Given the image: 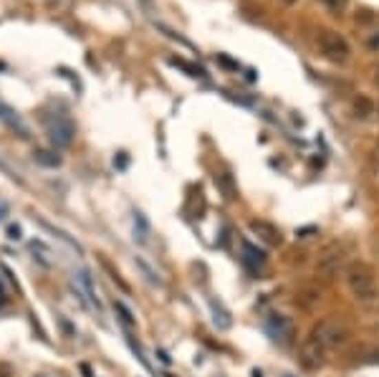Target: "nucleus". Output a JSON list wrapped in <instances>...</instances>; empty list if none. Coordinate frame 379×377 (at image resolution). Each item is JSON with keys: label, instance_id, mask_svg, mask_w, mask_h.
<instances>
[{"label": "nucleus", "instance_id": "1", "mask_svg": "<svg viewBox=\"0 0 379 377\" xmlns=\"http://www.w3.org/2000/svg\"><path fill=\"white\" fill-rule=\"evenodd\" d=\"M344 281H347L349 294H351L359 304H374L379 299V286H377V279H374V271H371L367 263H362V261H351V263L344 268Z\"/></svg>", "mask_w": 379, "mask_h": 377}, {"label": "nucleus", "instance_id": "2", "mask_svg": "<svg viewBox=\"0 0 379 377\" xmlns=\"http://www.w3.org/2000/svg\"><path fill=\"white\" fill-rule=\"evenodd\" d=\"M316 345H321L326 349V352H332V349H339V347H344L349 342V337H351V332H349V327L341 319H321V322L311 330L309 334Z\"/></svg>", "mask_w": 379, "mask_h": 377}, {"label": "nucleus", "instance_id": "3", "mask_svg": "<svg viewBox=\"0 0 379 377\" xmlns=\"http://www.w3.org/2000/svg\"><path fill=\"white\" fill-rule=\"evenodd\" d=\"M318 48H321V54L334 63H344L349 61V54H351V48H349L347 39L339 36L336 31H321L318 33Z\"/></svg>", "mask_w": 379, "mask_h": 377}, {"label": "nucleus", "instance_id": "4", "mask_svg": "<svg viewBox=\"0 0 379 377\" xmlns=\"http://www.w3.org/2000/svg\"><path fill=\"white\" fill-rule=\"evenodd\" d=\"M74 134H76V129L66 117H56L54 122H48V140L54 147H69L74 142Z\"/></svg>", "mask_w": 379, "mask_h": 377}, {"label": "nucleus", "instance_id": "5", "mask_svg": "<svg viewBox=\"0 0 379 377\" xmlns=\"http://www.w3.org/2000/svg\"><path fill=\"white\" fill-rule=\"evenodd\" d=\"M266 330H268V334H271L276 342H291L296 334V327L294 322L288 319L286 314H271L268 319H266Z\"/></svg>", "mask_w": 379, "mask_h": 377}, {"label": "nucleus", "instance_id": "6", "mask_svg": "<svg viewBox=\"0 0 379 377\" xmlns=\"http://www.w3.org/2000/svg\"><path fill=\"white\" fill-rule=\"evenodd\" d=\"M248 228H250L253 236H258V241H263L266 246H281V241H283L281 230L273 223H268V220H250Z\"/></svg>", "mask_w": 379, "mask_h": 377}, {"label": "nucleus", "instance_id": "7", "mask_svg": "<svg viewBox=\"0 0 379 377\" xmlns=\"http://www.w3.org/2000/svg\"><path fill=\"white\" fill-rule=\"evenodd\" d=\"M301 362H303V367H309V369L324 367L326 349L321 345H316L311 337H306V342L301 345Z\"/></svg>", "mask_w": 379, "mask_h": 377}, {"label": "nucleus", "instance_id": "8", "mask_svg": "<svg viewBox=\"0 0 379 377\" xmlns=\"http://www.w3.org/2000/svg\"><path fill=\"white\" fill-rule=\"evenodd\" d=\"M0 119H3V122H6V125L13 129V132L21 134V137H28V134H31V132H28V127H25L23 119L18 117V111H13L8 104H3V102H0Z\"/></svg>", "mask_w": 379, "mask_h": 377}, {"label": "nucleus", "instance_id": "9", "mask_svg": "<svg viewBox=\"0 0 379 377\" xmlns=\"http://www.w3.org/2000/svg\"><path fill=\"white\" fill-rule=\"evenodd\" d=\"M243 259H246L248 263H253L256 268L266 266V253L261 251V248H256L250 241H243Z\"/></svg>", "mask_w": 379, "mask_h": 377}, {"label": "nucleus", "instance_id": "10", "mask_svg": "<svg viewBox=\"0 0 379 377\" xmlns=\"http://www.w3.org/2000/svg\"><path fill=\"white\" fill-rule=\"evenodd\" d=\"M339 266H341V253L329 251L326 256H321L316 271H321V274H326V276H332V274H336V268Z\"/></svg>", "mask_w": 379, "mask_h": 377}, {"label": "nucleus", "instance_id": "11", "mask_svg": "<svg viewBox=\"0 0 379 377\" xmlns=\"http://www.w3.org/2000/svg\"><path fill=\"white\" fill-rule=\"evenodd\" d=\"M33 160L43 167H58L61 165V158H58L56 152H51V149H36V152H33Z\"/></svg>", "mask_w": 379, "mask_h": 377}, {"label": "nucleus", "instance_id": "12", "mask_svg": "<svg viewBox=\"0 0 379 377\" xmlns=\"http://www.w3.org/2000/svg\"><path fill=\"white\" fill-rule=\"evenodd\" d=\"M371 111H374V104H371L367 96H356V99H354V114H356V117L367 119Z\"/></svg>", "mask_w": 379, "mask_h": 377}, {"label": "nucleus", "instance_id": "13", "mask_svg": "<svg viewBox=\"0 0 379 377\" xmlns=\"http://www.w3.org/2000/svg\"><path fill=\"white\" fill-rule=\"evenodd\" d=\"M210 307H213V314H215L217 327H220V330H228V327H230V316H228V312H225L220 304H215V301H210Z\"/></svg>", "mask_w": 379, "mask_h": 377}, {"label": "nucleus", "instance_id": "14", "mask_svg": "<svg viewBox=\"0 0 379 377\" xmlns=\"http://www.w3.org/2000/svg\"><path fill=\"white\" fill-rule=\"evenodd\" d=\"M114 312L119 314V319H122V324L124 327H134L137 324V319H134V314L129 312V309L124 307L122 301H114Z\"/></svg>", "mask_w": 379, "mask_h": 377}, {"label": "nucleus", "instance_id": "15", "mask_svg": "<svg viewBox=\"0 0 379 377\" xmlns=\"http://www.w3.org/2000/svg\"><path fill=\"white\" fill-rule=\"evenodd\" d=\"M81 283H84V291H86V294H89V299H91V304L101 312V301H99V297H96V291H94L91 276L86 274V271H84V274H81Z\"/></svg>", "mask_w": 379, "mask_h": 377}, {"label": "nucleus", "instance_id": "16", "mask_svg": "<svg viewBox=\"0 0 379 377\" xmlns=\"http://www.w3.org/2000/svg\"><path fill=\"white\" fill-rule=\"evenodd\" d=\"M43 226H46V228L51 230V233H54V236H58V238H61L63 244H69L71 248H74V251H76V253H84V251H81V246H78L76 241H74V238H69V236H66V233H63V230H56L54 226H48V223H43Z\"/></svg>", "mask_w": 379, "mask_h": 377}, {"label": "nucleus", "instance_id": "17", "mask_svg": "<svg viewBox=\"0 0 379 377\" xmlns=\"http://www.w3.org/2000/svg\"><path fill=\"white\" fill-rule=\"evenodd\" d=\"M140 228V241H147V220L142 218V213H134V230Z\"/></svg>", "mask_w": 379, "mask_h": 377}, {"label": "nucleus", "instance_id": "18", "mask_svg": "<svg viewBox=\"0 0 379 377\" xmlns=\"http://www.w3.org/2000/svg\"><path fill=\"white\" fill-rule=\"evenodd\" d=\"M175 66H180V69H185L190 76H202V69H195V66H190L187 61H182V58H170Z\"/></svg>", "mask_w": 379, "mask_h": 377}, {"label": "nucleus", "instance_id": "19", "mask_svg": "<svg viewBox=\"0 0 379 377\" xmlns=\"http://www.w3.org/2000/svg\"><path fill=\"white\" fill-rule=\"evenodd\" d=\"M137 266H140L142 271H144V274H147V279H149V281H152V283H160V279H157V276H155V271H152V268H149L147 263H144V261H142V259H137Z\"/></svg>", "mask_w": 379, "mask_h": 377}, {"label": "nucleus", "instance_id": "20", "mask_svg": "<svg viewBox=\"0 0 379 377\" xmlns=\"http://www.w3.org/2000/svg\"><path fill=\"white\" fill-rule=\"evenodd\" d=\"M220 182H223L228 197H235V188H232V182H230V175H220Z\"/></svg>", "mask_w": 379, "mask_h": 377}, {"label": "nucleus", "instance_id": "21", "mask_svg": "<svg viewBox=\"0 0 379 377\" xmlns=\"http://www.w3.org/2000/svg\"><path fill=\"white\" fill-rule=\"evenodd\" d=\"M326 6L332 8V13H336V16H339L341 10H344V6H347V0H326Z\"/></svg>", "mask_w": 379, "mask_h": 377}, {"label": "nucleus", "instance_id": "22", "mask_svg": "<svg viewBox=\"0 0 379 377\" xmlns=\"http://www.w3.org/2000/svg\"><path fill=\"white\" fill-rule=\"evenodd\" d=\"M8 238L10 241H18L21 238V226H8Z\"/></svg>", "mask_w": 379, "mask_h": 377}, {"label": "nucleus", "instance_id": "23", "mask_svg": "<svg viewBox=\"0 0 379 377\" xmlns=\"http://www.w3.org/2000/svg\"><path fill=\"white\" fill-rule=\"evenodd\" d=\"M369 48H379V36H374V39H369Z\"/></svg>", "mask_w": 379, "mask_h": 377}, {"label": "nucleus", "instance_id": "24", "mask_svg": "<svg viewBox=\"0 0 379 377\" xmlns=\"http://www.w3.org/2000/svg\"><path fill=\"white\" fill-rule=\"evenodd\" d=\"M0 377H10V369L8 367H0Z\"/></svg>", "mask_w": 379, "mask_h": 377}, {"label": "nucleus", "instance_id": "25", "mask_svg": "<svg viewBox=\"0 0 379 377\" xmlns=\"http://www.w3.org/2000/svg\"><path fill=\"white\" fill-rule=\"evenodd\" d=\"M3 215H6V205L0 203V218H3Z\"/></svg>", "mask_w": 379, "mask_h": 377}, {"label": "nucleus", "instance_id": "26", "mask_svg": "<svg viewBox=\"0 0 379 377\" xmlns=\"http://www.w3.org/2000/svg\"><path fill=\"white\" fill-rule=\"evenodd\" d=\"M283 3H286V6H294V3H296V0H283Z\"/></svg>", "mask_w": 379, "mask_h": 377}, {"label": "nucleus", "instance_id": "27", "mask_svg": "<svg viewBox=\"0 0 379 377\" xmlns=\"http://www.w3.org/2000/svg\"><path fill=\"white\" fill-rule=\"evenodd\" d=\"M377 81H379V74H377Z\"/></svg>", "mask_w": 379, "mask_h": 377}]
</instances>
